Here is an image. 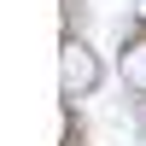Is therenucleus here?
<instances>
[{
    "mask_svg": "<svg viewBox=\"0 0 146 146\" xmlns=\"http://www.w3.org/2000/svg\"><path fill=\"white\" fill-rule=\"evenodd\" d=\"M58 88H64V100H88V94L100 88V58H94V47L76 41V35L58 41Z\"/></svg>",
    "mask_w": 146,
    "mask_h": 146,
    "instance_id": "f257e3e1",
    "label": "nucleus"
},
{
    "mask_svg": "<svg viewBox=\"0 0 146 146\" xmlns=\"http://www.w3.org/2000/svg\"><path fill=\"white\" fill-rule=\"evenodd\" d=\"M123 82H129L135 94H146V35L123 47Z\"/></svg>",
    "mask_w": 146,
    "mask_h": 146,
    "instance_id": "f03ea898",
    "label": "nucleus"
},
{
    "mask_svg": "<svg viewBox=\"0 0 146 146\" xmlns=\"http://www.w3.org/2000/svg\"><path fill=\"white\" fill-rule=\"evenodd\" d=\"M135 12H140V18H146V0H135Z\"/></svg>",
    "mask_w": 146,
    "mask_h": 146,
    "instance_id": "7ed1b4c3",
    "label": "nucleus"
}]
</instances>
